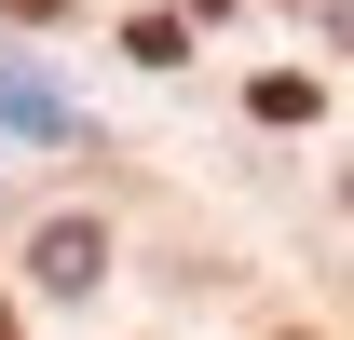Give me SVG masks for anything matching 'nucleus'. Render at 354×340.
I'll return each instance as SVG.
<instances>
[{
  "mask_svg": "<svg viewBox=\"0 0 354 340\" xmlns=\"http://www.w3.org/2000/svg\"><path fill=\"white\" fill-rule=\"evenodd\" d=\"M95 272H109L95 218H55V232H41V286H95Z\"/></svg>",
  "mask_w": 354,
  "mask_h": 340,
  "instance_id": "obj_1",
  "label": "nucleus"
},
{
  "mask_svg": "<svg viewBox=\"0 0 354 340\" xmlns=\"http://www.w3.org/2000/svg\"><path fill=\"white\" fill-rule=\"evenodd\" d=\"M0 14H14V28H41V14H68V0H0Z\"/></svg>",
  "mask_w": 354,
  "mask_h": 340,
  "instance_id": "obj_2",
  "label": "nucleus"
},
{
  "mask_svg": "<svg viewBox=\"0 0 354 340\" xmlns=\"http://www.w3.org/2000/svg\"><path fill=\"white\" fill-rule=\"evenodd\" d=\"M191 14H218V0H191Z\"/></svg>",
  "mask_w": 354,
  "mask_h": 340,
  "instance_id": "obj_3",
  "label": "nucleus"
}]
</instances>
